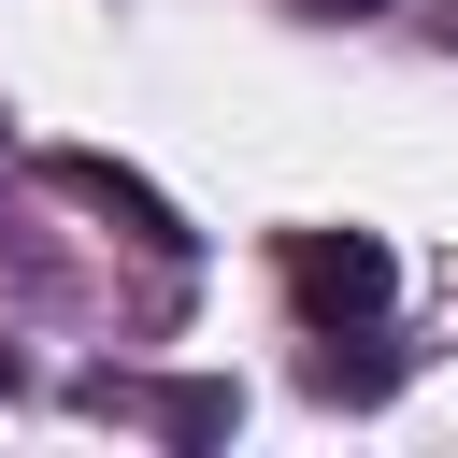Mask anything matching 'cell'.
<instances>
[{
    "label": "cell",
    "instance_id": "obj_5",
    "mask_svg": "<svg viewBox=\"0 0 458 458\" xmlns=\"http://www.w3.org/2000/svg\"><path fill=\"white\" fill-rule=\"evenodd\" d=\"M0 401H14V358H0Z\"/></svg>",
    "mask_w": 458,
    "mask_h": 458
},
{
    "label": "cell",
    "instance_id": "obj_1",
    "mask_svg": "<svg viewBox=\"0 0 458 458\" xmlns=\"http://www.w3.org/2000/svg\"><path fill=\"white\" fill-rule=\"evenodd\" d=\"M386 286H401V258H386L372 229H286V301H301L315 329H372Z\"/></svg>",
    "mask_w": 458,
    "mask_h": 458
},
{
    "label": "cell",
    "instance_id": "obj_4",
    "mask_svg": "<svg viewBox=\"0 0 458 458\" xmlns=\"http://www.w3.org/2000/svg\"><path fill=\"white\" fill-rule=\"evenodd\" d=\"M301 14H386V0H301Z\"/></svg>",
    "mask_w": 458,
    "mask_h": 458
},
{
    "label": "cell",
    "instance_id": "obj_2",
    "mask_svg": "<svg viewBox=\"0 0 458 458\" xmlns=\"http://www.w3.org/2000/svg\"><path fill=\"white\" fill-rule=\"evenodd\" d=\"M43 186H57V200H86V215H114V229H129V243H157V258L186 243V215H172L143 172H114L100 143H57V157H43Z\"/></svg>",
    "mask_w": 458,
    "mask_h": 458
},
{
    "label": "cell",
    "instance_id": "obj_3",
    "mask_svg": "<svg viewBox=\"0 0 458 458\" xmlns=\"http://www.w3.org/2000/svg\"><path fill=\"white\" fill-rule=\"evenodd\" d=\"M229 415H243V386H157V429L172 444H229Z\"/></svg>",
    "mask_w": 458,
    "mask_h": 458
}]
</instances>
